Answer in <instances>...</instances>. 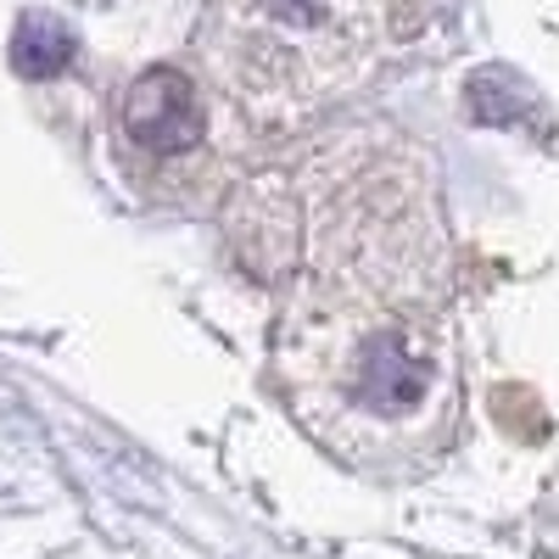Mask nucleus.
Segmentation results:
<instances>
[{"mask_svg":"<svg viewBox=\"0 0 559 559\" xmlns=\"http://www.w3.org/2000/svg\"><path fill=\"white\" fill-rule=\"evenodd\" d=\"M292 419L353 471L437 459L453 426V263L431 163L353 152L319 174L308 252L274 319Z\"/></svg>","mask_w":559,"mask_h":559,"instance_id":"nucleus-1","label":"nucleus"},{"mask_svg":"<svg viewBox=\"0 0 559 559\" xmlns=\"http://www.w3.org/2000/svg\"><path fill=\"white\" fill-rule=\"evenodd\" d=\"M123 134H129L134 152H146L157 163L197 152L202 134H207V112H202L197 84L185 73H174V68L146 73L123 96Z\"/></svg>","mask_w":559,"mask_h":559,"instance_id":"nucleus-2","label":"nucleus"}]
</instances>
